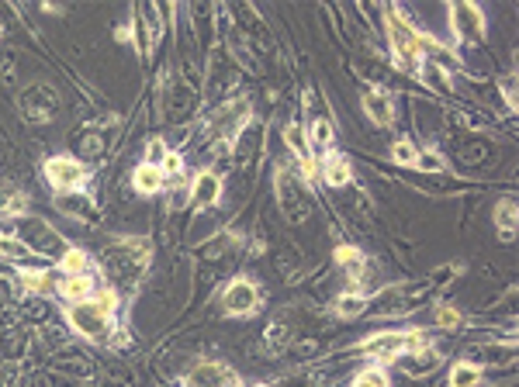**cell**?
Instances as JSON below:
<instances>
[{"label":"cell","mask_w":519,"mask_h":387,"mask_svg":"<svg viewBox=\"0 0 519 387\" xmlns=\"http://www.w3.org/2000/svg\"><path fill=\"white\" fill-rule=\"evenodd\" d=\"M0 253H4V256H28V246L25 242H18V239L0 235Z\"/></svg>","instance_id":"obj_26"},{"label":"cell","mask_w":519,"mask_h":387,"mask_svg":"<svg viewBox=\"0 0 519 387\" xmlns=\"http://www.w3.org/2000/svg\"><path fill=\"white\" fill-rule=\"evenodd\" d=\"M163 173H181V156L166 153V159H163V166H159Z\"/></svg>","instance_id":"obj_28"},{"label":"cell","mask_w":519,"mask_h":387,"mask_svg":"<svg viewBox=\"0 0 519 387\" xmlns=\"http://www.w3.org/2000/svg\"><path fill=\"white\" fill-rule=\"evenodd\" d=\"M94 305H97L104 315H111V318H114V308H118V294H114L111 287H104V290H94Z\"/></svg>","instance_id":"obj_23"},{"label":"cell","mask_w":519,"mask_h":387,"mask_svg":"<svg viewBox=\"0 0 519 387\" xmlns=\"http://www.w3.org/2000/svg\"><path fill=\"white\" fill-rule=\"evenodd\" d=\"M478 381H481V370L474 363H457L450 370V387H474Z\"/></svg>","instance_id":"obj_15"},{"label":"cell","mask_w":519,"mask_h":387,"mask_svg":"<svg viewBox=\"0 0 519 387\" xmlns=\"http://www.w3.org/2000/svg\"><path fill=\"white\" fill-rule=\"evenodd\" d=\"M437 325H443V329H457V325H461V311L450 308V305L437 308Z\"/></svg>","instance_id":"obj_24"},{"label":"cell","mask_w":519,"mask_h":387,"mask_svg":"<svg viewBox=\"0 0 519 387\" xmlns=\"http://www.w3.org/2000/svg\"><path fill=\"white\" fill-rule=\"evenodd\" d=\"M225 384H232V374L225 366H218V363H198L183 381V387H225Z\"/></svg>","instance_id":"obj_6"},{"label":"cell","mask_w":519,"mask_h":387,"mask_svg":"<svg viewBox=\"0 0 519 387\" xmlns=\"http://www.w3.org/2000/svg\"><path fill=\"white\" fill-rule=\"evenodd\" d=\"M225 387H239V384H235V381H232V384H225Z\"/></svg>","instance_id":"obj_29"},{"label":"cell","mask_w":519,"mask_h":387,"mask_svg":"<svg viewBox=\"0 0 519 387\" xmlns=\"http://www.w3.org/2000/svg\"><path fill=\"white\" fill-rule=\"evenodd\" d=\"M322 170H326V180L333 183V187H343V183H350V163H346V159H343V156H329V159H326V166H322Z\"/></svg>","instance_id":"obj_14"},{"label":"cell","mask_w":519,"mask_h":387,"mask_svg":"<svg viewBox=\"0 0 519 387\" xmlns=\"http://www.w3.org/2000/svg\"><path fill=\"white\" fill-rule=\"evenodd\" d=\"M46 177H49V183L55 187V190H77V187H83V180H87V170H83V163L80 159H73V156H52L49 163H46Z\"/></svg>","instance_id":"obj_3"},{"label":"cell","mask_w":519,"mask_h":387,"mask_svg":"<svg viewBox=\"0 0 519 387\" xmlns=\"http://www.w3.org/2000/svg\"><path fill=\"white\" fill-rule=\"evenodd\" d=\"M163 159H166V146H163L159 138H153V142L146 146V163H149V166H156V170H159V166H163Z\"/></svg>","instance_id":"obj_25"},{"label":"cell","mask_w":519,"mask_h":387,"mask_svg":"<svg viewBox=\"0 0 519 387\" xmlns=\"http://www.w3.org/2000/svg\"><path fill=\"white\" fill-rule=\"evenodd\" d=\"M395 163H398V166H415V146L412 142H409V138H398V142H395Z\"/></svg>","instance_id":"obj_22"},{"label":"cell","mask_w":519,"mask_h":387,"mask_svg":"<svg viewBox=\"0 0 519 387\" xmlns=\"http://www.w3.org/2000/svg\"><path fill=\"white\" fill-rule=\"evenodd\" d=\"M415 166H422V170H443V159L433 153H426V156H415Z\"/></svg>","instance_id":"obj_27"},{"label":"cell","mask_w":519,"mask_h":387,"mask_svg":"<svg viewBox=\"0 0 519 387\" xmlns=\"http://www.w3.org/2000/svg\"><path fill=\"white\" fill-rule=\"evenodd\" d=\"M336 263H339V266H346V270H353V277H357L363 259H360V253H357L353 246H339V249H336Z\"/></svg>","instance_id":"obj_21"},{"label":"cell","mask_w":519,"mask_h":387,"mask_svg":"<svg viewBox=\"0 0 519 387\" xmlns=\"http://www.w3.org/2000/svg\"><path fill=\"white\" fill-rule=\"evenodd\" d=\"M437 363H440V356L433 353V349H426V346H415L412 353H405V374L409 377H426V374H433L437 370Z\"/></svg>","instance_id":"obj_8"},{"label":"cell","mask_w":519,"mask_h":387,"mask_svg":"<svg viewBox=\"0 0 519 387\" xmlns=\"http://www.w3.org/2000/svg\"><path fill=\"white\" fill-rule=\"evenodd\" d=\"M260 387H267V384H260Z\"/></svg>","instance_id":"obj_30"},{"label":"cell","mask_w":519,"mask_h":387,"mask_svg":"<svg viewBox=\"0 0 519 387\" xmlns=\"http://www.w3.org/2000/svg\"><path fill=\"white\" fill-rule=\"evenodd\" d=\"M66 322H70V329H73L77 336L90 339V342L107 339L111 329H114L111 315H104V311L94 305V298H87V301H80V305H66Z\"/></svg>","instance_id":"obj_1"},{"label":"cell","mask_w":519,"mask_h":387,"mask_svg":"<svg viewBox=\"0 0 519 387\" xmlns=\"http://www.w3.org/2000/svg\"><path fill=\"white\" fill-rule=\"evenodd\" d=\"M257 301H260V294H257V287H253V280H232L229 290H225V298H222L225 311H232V315H250V311L257 308Z\"/></svg>","instance_id":"obj_5"},{"label":"cell","mask_w":519,"mask_h":387,"mask_svg":"<svg viewBox=\"0 0 519 387\" xmlns=\"http://www.w3.org/2000/svg\"><path fill=\"white\" fill-rule=\"evenodd\" d=\"M55 294H59L66 305H80V301L94 298V280H90L87 273H80V277H59V280H55Z\"/></svg>","instance_id":"obj_7"},{"label":"cell","mask_w":519,"mask_h":387,"mask_svg":"<svg viewBox=\"0 0 519 387\" xmlns=\"http://www.w3.org/2000/svg\"><path fill=\"white\" fill-rule=\"evenodd\" d=\"M284 138H287V146H291V149L298 153V159H301V163H309V159H311V156H309L311 149L305 146V135H301V129H298V125H287Z\"/></svg>","instance_id":"obj_20"},{"label":"cell","mask_w":519,"mask_h":387,"mask_svg":"<svg viewBox=\"0 0 519 387\" xmlns=\"http://www.w3.org/2000/svg\"><path fill=\"white\" fill-rule=\"evenodd\" d=\"M363 111H367L378 125H391V118H395V107H391V101L385 94H367V97H363Z\"/></svg>","instance_id":"obj_11"},{"label":"cell","mask_w":519,"mask_h":387,"mask_svg":"<svg viewBox=\"0 0 519 387\" xmlns=\"http://www.w3.org/2000/svg\"><path fill=\"white\" fill-rule=\"evenodd\" d=\"M87 266H90V256L83 249H77V246L63 249V259H59V273L63 277H80V273H87Z\"/></svg>","instance_id":"obj_10"},{"label":"cell","mask_w":519,"mask_h":387,"mask_svg":"<svg viewBox=\"0 0 519 387\" xmlns=\"http://www.w3.org/2000/svg\"><path fill=\"white\" fill-rule=\"evenodd\" d=\"M353 387H388V374H385V370H378V366H367V370L357 374Z\"/></svg>","instance_id":"obj_19"},{"label":"cell","mask_w":519,"mask_h":387,"mask_svg":"<svg viewBox=\"0 0 519 387\" xmlns=\"http://www.w3.org/2000/svg\"><path fill=\"white\" fill-rule=\"evenodd\" d=\"M132 187L139 190V194H156L159 187H163V170H156L149 163H142L135 173H132Z\"/></svg>","instance_id":"obj_9"},{"label":"cell","mask_w":519,"mask_h":387,"mask_svg":"<svg viewBox=\"0 0 519 387\" xmlns=\"http://www.w3.org/2000/svg\"><path fill=\"white\" fill-rule=\"evenodd\" d=\"M18 280H21V287H28L31 294H52V290H55V284H52V277L46 270H18Z\"/></svg>","instance_id":"obj_13"},{"label":"cell","mask_w":519,"mask_h":387,"mask_svg":"<svg viewBox=\"0 0 519 387\" xmlns=\"http://www.w3.org/2000/svg\"><path fill=\"white\" fill-rule=\"evenodd\" d=\"M422 336L426 332H381V336H370L363 342V356H370V360H398L409 346H422Z\"/></svg>","instance_id":"obj_2"},{"label":"cell","mask_w":519,"mask_h":387,"mask_svg":"<svg viewBox=\"0 0 519 387\" xmlns=\"http://www.w3.org/2000/svg\"><path fill=\"white\" fill-rule=\"evenodd\" d=\"M218 190H222V180L211 173V170H205V173H198V180H194V197L201 201V205H211L215 197H218Z\"/></svg>","instance_id":"obj_12"},{"label":"cell","mask_w":519,"mask_h":387,"mask_svg":"<svg viewBox=\"0 0 519 387\" xmlns=\"http://www.w3.org/2000/svg\"><path fill=\"white\" fill-rule=\"evenodd\" d=\"M363 308H367V301H363L360 294H343V298L336 301V311L343 315V318H357Z\"/></svg>","instance_id":"obj_18"},{"label":"cell","mask_w":519,"mask_h":387,"mask_svg":"<svg viewBox=\"0 0 519 387\" xmlns=\"http://www.w3.org/2000/svg\"><path fill=\"white\" fill-rule=\"evenodd\" d=\"M495 222L502 229V239H513V225H516V205L513 201H502L495 207Z\"/></svg>","instance_id":"obj_16"},{"label":"cell","mask_w":519,"mask_h":387,"mask_svg":"<svg viewBox=\"0 0 519 387\" xmlns=\"http://www.w3.org/2000/svg\"><path fill=\"white\" fill-rule=\"evenodd\" d=\"M388 31H391V42H395L398 59H402V62H415V59H419V49H422V38L398 18V11H388Z\"/></svg>","instance_id":"obj_4"},{"label":"cell","mask_w":519,"mask_h":387,"mask_svg":"<svg viewBox=\"0 0 519 387\" xmlns=\"http://www.w3.org/2000/svg\"><path fill=\"white\" fill-rule=\"evenodd\" d=\"M329 138H333V129H329V121H326V118L311 121V149H315V153L329 149Z\"/></svg>","instance_id":"obj_17"}]
</instances>
